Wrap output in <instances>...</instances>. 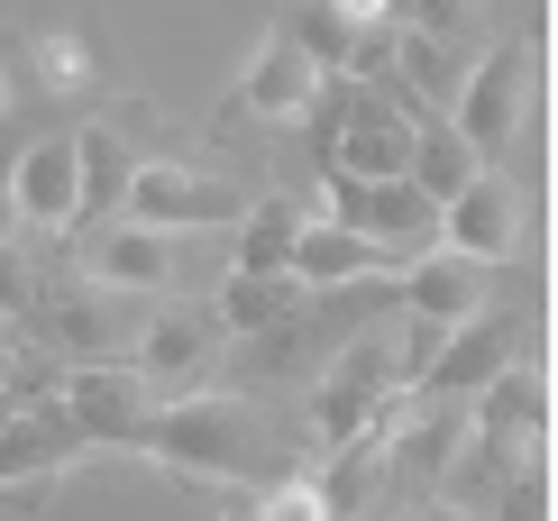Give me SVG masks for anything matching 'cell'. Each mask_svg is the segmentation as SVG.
Returning <instances> with one entry per match:
<instances>
[{"label": "cell", "mask_w": 558, "mask_h": 521, "mask_svg": "<svg viewBox=\"0 0 558 521\" xmlns=\"http://www.w3.org/2000/svg\"><path fill=\"white\" fill-rule=\"evenodd\" d=\"M137 448L166 458L174 476H211V485H247L266 467V439H257V421H247V402H220V393H193V402H174V412H147Z\"/></svg>", "instance_id": "cell-1"}, {"label": "cell", "mask_w": 558, "mask_h": 521, "mask_svg": "<svg viewBox=\"0 0 558 521\" xmlns=\"http://www.w3.org/2000/svg\"><path fill=\"white\" fill-rule=\"evenodd\" d=\"M531 74H541V56H531V37H504L485 46V56L458 74V101H449V137L468 147L476 165H495L504 147L522 137V110H531Z\"/></svg>", "instance_id": "cell-2"}, {"label": "cell", "mask_w": 558, "mask_h": 521, "mask_svg": "<svg viewBox=\"0 0 558 521\" xmlns=\"http://www.w3.org/2000/svg\"><path fill=\"white\" fill-rule=\"evenodd\" d=\"M330 210H339V229H357V239L385 256V266H412V256L439 247V202H422L403 174H393V183H348V174H330Z\"/></svg>", "instance_id": "cell-3"}, {"label": "cell", "mask_w": 558, "mask_h": 521, "mask_svg": "<svg viewBox=\"0 0 558 521\" xmlns=\"http://www.w3.org/2000/svg\"><path fill=\"white\" fill-rule=\"evenodd\" d=\"M120 210L137 229H166V239L183 229V239H193V229H239L247 220V193L220 183V174H193V165H137Z\"/></svg>", "instance_id": "cell-4"}, {"label": "cell", "mask_w": 558, "mask_h": 521, "mask_svg": "<svg viewBox=\"0 0 558 521\" xmlns=\"http://www.w3.org/2000/svg\"><path fill=\"white\" fill-rule=\"evenodd\" d=\"M385 412H393V339H348L330 358V375L312 385V431L330 448H348L357 431H376Z\"/></svg>", "instance_id": "cell-5"}, {"label": "cell", "mask_w": 558, "mask_h": 521, "mask_svg": "<svg viewBox=\"0 0 558 521\" xmlns=\"http://www.w3.org/2000/svg\"><path fill=\"white\" fill-rule=\"evenodd\" d=\"M522 229H531V220H522V193L495 174V165H476V183H468V193H458V202H439V247H449V256H468V266H485V275L522 256Z\"/></svg>", "instance_id": "cell-6"}, {"label": "cell", "mask_w": 558, "mask_h": 521, "mask_svg": "<svg viewBox=\"0 0 558 521\" xmlns=\"http://www.w3.org/2000/svg\"><path fill=\"white\" fill-rule=\"evenodd\" d=\"M64 421H74V439L83 448H137V431H147V385L110 358V366H74L64 375V402H56Z\"/></svg>", "instance_id": "cell-7"}, {"label": "cell", "mask_w": 558, "mask_h": 521, "mask_svg": "<svg viewBox=\"0 0 558 521\" xmlns=\"http://www.w3.org/2000/svg\"><path fill=\"white\" fill-rule=\"evenodd\" d=\"M513 358H522V320H513V312H476V320H458L449 339L430 348V375H422V385L449 393V402H468V393L495 385Z\"/></svg>", "instance_id": "cell-8"}, {"label": "cell", "mask_w": 558, "mask_h": 521, "mask_svg": "<svg viewBox=\"0 0 558 521\" xmlns=\"http://www.w3.org/2000/svg\"><path fill=\"white\" fill-rule=\"evenodd\" d=\"M10 220H28V229H74L83 220L74 137H28V147L10 156Z\"/></svg>", "instance_id": "cell-9"}, {"label": "cell", "mask_w": 558, "mask_h": 521, "mask_svg": "<svg viewBox=\"0 0 558 521\" xmlns=\"http://www.w3.org/2000/svg\"><path fill=\"white\" fill-rule=\"evenodd\" d=\"M403 302L422 312V329H458V320H476L495 302V275L468 266V256H449V247H430V256L403 266Z\"/></svg>", "instance_id": "cell-10"}, {"label": "cell", "mask_w": 558, "mask_h": 521, "mask_svg": "<svg viewBox=\"0 0 558 521\" xmlns=\"http://www.w3.org/2000/svg\"><path fill=\"white\" fill-rule=\"evenodd\" d=\"M83 266H92L101 293H166V283H174V239H166V229L120 220V229H92Z\"/></svg>", "instance_id": "cell-11"}, {"label": "cell", "mask_w": 558, "mask_h": 521, "mask_svg": "<svg viewBox=\"0 0 558 521\" xmlns=\"http://www.w3.org/2000/svg\"><path fill=\"white\" fill-rule=\"evenodd\" d=\"M366 275H385V256L357 239V229H339V220H302V239L284 256V283L293 293H339V283H366Z\"/></svg>", "instance_id": "cell-12"}, {"label": "cell", "mask_w": 558, "mask_h": 521, "mask_svg": "<svg viewBox=\"0 0 558 521\" xmlns=\"http://www.w3.org/2000/svg\"><path fill=\"white\" fill-rule=\"evenodd\" d=\"M458 448H468V402L439 393V412H422V421L403 412V439L385 431V476H412V485L458 476Z\"/></svg>", "instance_id": "cell-13"}, {"label": "cell", "mask_w": 558, "mask_h": 521, "mask_svg": "<svg viewBox=\"0 0 558 521\" xmlns=\"http://www.w3.org/2000/svg\"><path fill=\"white\" fill-rule=\"evenodd\" d=\"M211 366V320H183V312H156L129 348V375L137 385H193Z\"/></svg>", "instance_id": "cell-14"}, {"label": "cell", "mask_w": 558, "mask_h": 521, "mask_svg": "<svg viewBox=\"0 0 558 521\" xmlns=\"http://www.w3.org/2000/svg\"><path fill=\"white\" fill-rule=\"evenodd\" d=\"M239 101L257 110V120H302V110L320 101V74L293 56L284 37H266L257 56H247V74H239Z\"/></svg>", "instance_id": "cell-15"}, {"label": "cell", "mask_w": 558, "mask_h": 521, "mask_svg": "<svg viewBox=\"0 0 558 521\" xmlns=\"http://www.w3.org/2000/svg\"><path fill=\"white\" fill-rule=\"evenodd\" d=\"M74 448L83 439H74L64 412H10V421H0V485H46Z\"/></svg>", "instance_id": "cell-16"}, {"label": "cell", "mask_w": 558, "mask_h": 521, "mask_svg": "<svg viewBox=\"0 0 558 521\" xmlns=\"http://www.w3.org/2000/svg\"><path fill=\"white\" fill-rule=\"evenodd\" d=\"M56 339L74 366H110L120 358V293L83 283V293H56Z\"/></svg>", "instance_id": "cell-17"}, {"label": "cell", "mask_w": 558, "mask_h": 521, "mask_svg": "<svg viewBox=\"0 0 558 521\" xmlns=\"http://www.w3.org/2000/svg\"><path fill=\"white\" fill-rule=\"evenodd\" d=\"M284 46L302 64H312L320 83H339L348 64H357V46H366V28H348V19L330 10V0H293V19H284Z\"/></svg>", "instance_id": "cell-18"}, {"label": "cell", "mask_w": 558, "mask_h": 521, "mask_svg": "<svg viewBox=\"0 0 558 521\" xmlns=\"http://www.w3.org/2000/svg\"><path fill=\"white\" fill-rule=\"evenodd\" d=\"M403 183L422 202H458L476 183V156L449 137V120H412V156H403Z\"/></svg>", "instance_id": "cell-19"}, {"label": "cell", "mask_w": 558, "mask_h": 521, "mask_svg": "<svg viewBox=\"0 0 558 521\" xmlns=\"http://www.w3.org/2000/svg\"><path fill=\"white\" fill-rule=\"evenodd\" d=\"M129 137L110 129H74V183H83V220H110V210L129 202Z\"/></svg>", "instance_id": "cell-20"}, {"label": "cell", "mask_w": 558, "mask_h": 521, "mask_svg": "<svg viewBox=\"0 0 558 521\" xmlns=\"http://www.w3.org/2000/svg\"><path fill=\"white\" fill-rule=\"evenodd\" d=\"M385 431H393V421H376V431H357L348 448H330V485H312V494H320V512H330V521L366 512V494L385 485Z\"/></svg>", "instance_id": "cell-21"}, {"label": "cell", "mask_w": 558, "mask_h": 521, "mask_svg": "<svg viewBox=\"0 0 558 521\" xmlns=\"http://www.w3.org/2000/svg\"><path fill=\"white\" fill-rule=\"evenodd\" d=\"M293 239H302V210L293 202H247V220H239V275H284Z\"/></svg>", "instance_id": "cell-22"}, {"label": "cell", "mask_w": 558, "mask_h": 521, "mask_svg": "<svg viewBox=\"0 0 558 521\" xmlns=\"http://www.w3.org/2000/svg\"><path fill=\"white\" fill-rule=\"evenodd\" d=\"M284 312H293V283H284V275H229L211 329H275Z\"/></svg>", "instance_id": "cell-23"}, {"label": "cell", "mask_w": 558, "mask_h": 521, "mask_svg": "<svg viewBox=\"0 0 558 521\" xmlns=\"http://www.w3.org/2000/svg\"><path fill=\"white\" fill-rule=\"evenodd\" d=\"M37 64H46V83H56V92H83L92 83V46L74 28H46L37 37Z\"/></svg>", "instance_id": "cell-24"}, {"label": "cell", "mask_w": 558, "mask_h": 521, "mask_svg": "<svg viewBox=\"0 0 558 521\" xmlns=\"http://www.w3.org/2000/svg\"><path fill=\"white\" fill-rule=\"evenodd\" d=\"M385 19H403L412 37H458V19H468V0H385Z\"/></svg>", "instance_id": "cell-25"}, {"label": "cell", "mask_w": 558, "mask_h": 521, "mask_svg": "<svg viewBox=\"0 0 558 521\" xmlns=\"http://www.w3.org/2000/svg\"><path fill=\"white\" fill-rule=\"evenodd\" d=\"M257 521H330V512H320V494H312V476H284V485H275L266 504H257Z\"/></svg>", "instance_id": "cell-26"}, {"label": "cell", "mask_w": 558, "mask_h": 521, "mask_svg": "<svg viewBox=\"0 0 558 521\" xmlns=\"http://www.w3.org/2000/svg\"><path fill=\"white\" fill-rule=\"evenodd\" d=\"M504 521H549V467L513 476V494H504Z\"/></svg>", "instance_id": "cell-27"}, {"label": "cell", "mask_w": 558, "mask_h": 521, "mask_svg": "<svg viewBox=\"0 0 558 521\" xmlns=\"http://www.w3.org/2000/svg\"><path fill=\"white\" fill-rule=\"evenodd\" d=\"M330 10L348 19V28H385V0H330Z\"/></svg>", "instance_id": "cell-28"}, {"label": "cell", "mask_w": 558, "mask_h": 521, "mask_svg": "<svg viewBox=\"0 0 558 521\" xmlns=\"http://www.w3.org/2000/svg\"><path fill=\"white\" fill-rule=\"evenodd\" d=\"M412 521H468V512H458V504H422V512H412Z\"/></svg>", "instance_id": "cell-29"}, {"label": "cell", "mask_w": 558, "mask_h": 521, "mask_svg": "<svg viewBox=\"0 0 558 521\" xmlns=\"http://www.w3.org/2000/svg\"><path fill=\"white\" fill-rule=\"evenodd\" d=\"M10 156H19V147H10V137H0V202H10Z\"/></svg>", "instance_id": "cell-30"}, {"label": "cell", "mask_w": 558, "mask_h": 521, "mask_svg": "<svg viewBox=\"0 0 558 521\" xmlns=\"http://www.w3.org/2000/svg\"><path fill=\"white\" fill-rule=\"evenodd\" d=\"M0 110H10V83H0Z\"/></svg>", "instance_id": "cell-31"}, {"label": "cell", "mask_w": 558, "mask_h": 521, "mask_svg": "<svg viewBox=\"0 0 558 521\" xmlns=\"http://www.w3.org/2000/svg\"><path fill=\"white\" fill-rule=\"evenodd\" d=\"M0 320H10V302H0Z\"/></svg>", "instance_id": "cell-32"}]
</instances>
